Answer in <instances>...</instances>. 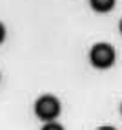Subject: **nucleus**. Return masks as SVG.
<instances>
[{"mask_svg":"<svg viewBox=\"0 0 122 130\" xmlns=\"http://www.w3.org/2000/svg\"><path fill=\"white\" fill-rule=\"evenodd\" d=\"M35 116H37L40 121H44V123H51V121H55L60 112H62V105H60L58 97L51 93H46V95H40L35 103Z\"/></svg>","mask_w":122,"mask_h":130,"instance_id":"obj_1","label":"nucleus"},{"mask_svg":"<svg viewBox=\"0 0 122 130\" xmlns=\"http://www.w3.org/2000/svg\"><path fill=\"white\" fill-rule=\"evenodd\" d=\"M115 48L108 42H97L91 50H89V60L95 68L99 70H108L115 64Z\"/></svg>","mask_w":122,"mask_h":130,"instance_id":"obj_2","label":"nucleus"},{"mask_svg":"<svg viewBox=\"0 0 122 130\" xmlns=\"http://www.w3.org/2000/svg\"><path fill=\"white\" fill-rule=\"evenodd\" d=\"M89 6L97 13H109L115 7V0H89Z\"/></svg>","mask_w":122,"mask_h":130,"instance_id":"obj_3","label":"nucleus"},{"mask_svg":"<svg viewBox=\"0 0 122 130\" xmlns=\"http://www.w3.org/2000/svg\"><path fill=\"white\" fill-rule=\"evenodd\" d=\"M40 130H64V126L60 123H57V121H51V123H44V126Z\"/></svg>","mask_w":122,"mask_h":130,"instance_id":"obj_4","label":"nucleus"},{"mask_svg":"<svg viewBox=\"0 0 122 130\" xmlns=\"http://www.w3.org/2000/svg\"><path fill=\"white\" fill-rule=\"evenodd\" d=\"M4 39H6V28H4V24L0 22V44L4 42Z\"/></svg>","mask_w":122,"mask_h":130,"instance_id":"obj_5","label":"nucleus"},{"mask_svg":"<svg viewBox=\"0 0 122 130\" xmlns=\"http://www.w3.org/2000/svg\"><path fill=\"white\" fill-rule=\"evenodd\" d=\"M97 130H117L115 126H109V125H106V126H100V128H97Z\"/></svg>","mask_w":122,"mask_h":130,"instance_id":"obj_6","label":"nucleus"},{"mask_svg":"<svg viewBox=\"0 0 122 130\" xmlns=\"http://www.w3.org/2000/svg\"><path fill=\"white\" fill-rule=\"evenodd\" d=\"M118 28H120V33H122V20H120V24H118Z\"/></svg>","mask_w":122,"mask_h":130,"instance_id":"obj_7","label":"nucleus"},{"mask_svg":"<svg viewBox=\"0 0 122 130\" xmlns=\"http://www.w3.org/2000/svg\"><path fill=\"white\" fill-rule=\"evenodd\" d=\"M120 114H122V103H120Z\"/></svg>","mask_w":122,"mask_h":130,"instance_id":"obj_8","label":"nucleus"}]
</instances>
